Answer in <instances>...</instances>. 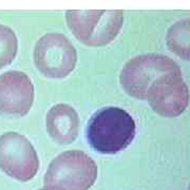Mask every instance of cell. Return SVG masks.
Masks as SVG:
<instances>
[{
	"label": "cell",
	"mask_w": 190,
	"mask_h": 190,
	"mask_svg": "<svg viewBox=\"0 0 190 190\" xmlns=\"http://www.w3.org/2000/svg\"><path fill=\"white\" fill-rule=\"evenodd\" d=\"M135 132V122L128 112L122 108L107 107L92 115L87 129V138L97 152L114 154L129 146Z\"/></svg>",
	"instance_id": "cell-1"
},
{
	"label": "cell",
	"mask_w": 190,
	"mask_h": 190,
	"mask_svg": "<svg viewBox=\"0 0 190 190\" xmlns=\"http://www.w3.org/2000/svg\"><path fill=\"white\" fill-rule=\"evenodd\" d=\"M68 25L76 38L90 47H103L116 38L124 24L120 10H69Z\"/></svg>",
	"instance_id": "cell-2"
},
{
	"label": "cell",
	"mask_w": 190,
	"mask_h": 190,
	"mask_svg": "<svg viewBox=\"0 0 190 190\" xmlns=\"http://www.w3.org/2000/svg\"><path fill=\"white\" fill-rule=\"evenodd\" d=\"M96 163L78 150L62 152L51 162L43 177L44 186L61 190H89L97 179Z\"/></svg>",
	"instance_id": "cell-3"
},
{
	"label": "cell",
	"mask_w": 190,
	"mask_h": 190,
	"mask_svg": "<svg viewBox=\"0 0 190 190\" xmlns=\"http://www.w3.org/2000/svg\"><path fill=\"white\" fill-rule=\"evenodd\" d=\"M179 69L175 61L165 55L145 54L126 62L119 81L130 96L146 101L149 90L158 79Z\"/></svg>",
	"instance_id": "cell-4"
},
{
	"label": "cell",
	"mask_w": 190,
	"mask_h": 190,
	"mask_svg": "<svg viewBox=\"0 0 190 190\" xmlns=\"http://www.w3.org/2000/svg\"><path fill=\"white\" fill-rule=\"evenodd\" d=\"M34 62L44 76L64 78L75 68L77 53L67 36L60 33H48L36 42Z\"/></svg>",
	"instance_id": "cell-5"
},
{
	"label": "cell",
	"mask_w": 190,
	"mask_h": 190,
	"mask_svg": "<svg viewBox=\"0 0 190 190\" xmlns=\"http://www.w3.org/2000/svg\"><path fill=\"white\" fill-rule=\"evenodd\" d=\"M0 169L20 182H28L36 175L39 169L38 155L24 135L7 132L0 136Z\"/></svg>",
	"instance_id": "cell-6"
},
{
	"label": "cell",
	"mask_w": 190,
	"mask_h": 190,
	"mask_svg": "<svg viewBox=\"0 0 190 190\" xmlns=\"http://www.w3.org/2000/svg\"><path fill=\"white\" fill-rule=\"evenodd\" d=\"M153 111L165 117H176L187 109L189 90L181 69L166 74L151 87L147 99Z\"/></svg>",
	"instance_id": "cell-7"
},
{
	"label": "cell",
	"mask_w": 190,
	"mask_h": 190,
	"mask_svg": "<svg viewBox=\"0 0 190 190\" xmlns=\"http://www.w3.org/2000/svg\"><path fill=\"white\" fill-rule=\"evenodd\" d=\"M34 101V86L25 73L7 71L0 75V113L23 116Z\"/></svg>",
	"instance_id": "cell-8"
},
{
	"label": "cell",
	"mask_w": 190,
	"mask_h": 190,
	"mask_svg": "<svg viewBox=\"0 0 190 190\" xmlns=\"http://www.w3.org/2000/svg\"><path fill=\"white\" fill-rule=\"evenodd\" d=\"M48 132L56 143L69 145L78 135L79 117L75 109L67 104H57L48 111Z\"/></svg>",
	"instance_id": "cell-9"
},
{
	"label": "cell",
	"mask_w": 190,
	"mask_h": 190,
	"mask_svg": "<svg viewBox=\"0 0 190 190\" xmlns=\"http://www.w3.org/2000/svg\"><path fill=\"white\" fill-rule=\"evenodd\" d=\"M169 49L181 58L190 60V19L175 22L167 33Z\"/></svg>",
	"instance_id": "cell-10"
},
{
	"label": "cell",
	"mask_w": 190,
	"mask_h": 190,
	"mask_svg": "<svg viewBox=\"0 0 190 190\" xmlns=\"http://www.w3.org/2000/svg\"><path fill=\"white\" fill-rule=\"evenodd\" d=\"M17 50L18 39L15 32L10 26L0 24V69L14 60Z\"/></svg>",
	"instance_id": "cell-11"
},
{
	"label": "cell",
	"mask_w": 190,
	"mask_h": 190,
	"mask_svg": "<svg viewBox=\"0 0 190 190\" xmlns=\"http://www.w3.org/2000/svg\"><path fill=\"white\" fill-rule=\"evenodd\" d=\"M38 190H61V189H59V188H55V187H47V186H44L43 188H41V189H38Z\"/></svg>",
	"instance_id": "cell-12"
}]
</instances>
